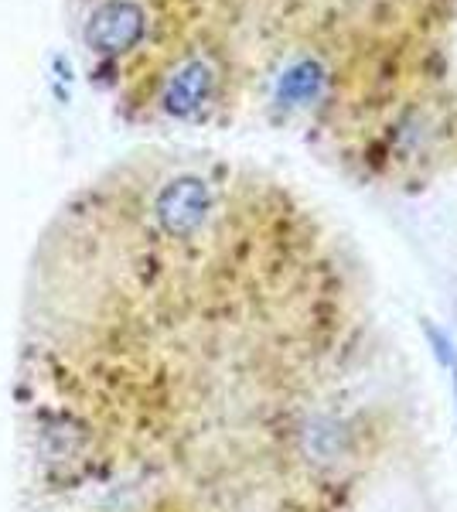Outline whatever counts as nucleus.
Listing matches in <instances>:
<instances>
[{"label": "nucleus", "mask_w": 457, "mask_h": 512, "mask_svg": "<svg viewBox=\"0 0 457 512\" xmlns=\"http://www.w3.org/2000/svg\"><path fill=\"white\" fill-rule=\"evenodd\" d=\"M243 0H79L96 72L168 120H205L239 76Z\"/></svg>", "instance_id": "f257e3e1"}, {"label": "nucleus", "mask_w": 457, "mask_h": 512, "mask_svg": "<svg viewBox=\"0 0 457 512\" xmlns=\"http://www.w3.org/2000/svg\"><path fill=\"white\" fill-rule=\"evenodd\" d=\"M430 338H434L437 355L444 359V366H451V376H454V386H457V352H454L451 338H447L444 332H437V328H430Z\"/></svg>", "instance_id": "f03ea898"}]
</instances>
